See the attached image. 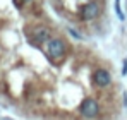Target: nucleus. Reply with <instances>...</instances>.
<instances>
[{
    "label": "nucleus",
    "mask_w": 127,
    "mask_h": 120,
    "mask_svg": "<svg viewBox=\"0 0 127 120\" xmlns=\"http://www.w3.org/2000/svg\"><path fill=\"white\" fill-rule=\"evenodd\" d=\"M79 112H81V115H84L86 119H95L100 113V105H98V101L95 98H84V101L79 106Z\"/></svg>",
    "instance_id": "f257e3e1"
},
{
    "label": "nucleus",
    "mask_w": 127,
    "mask_h": 120,
    "mask_svg": "<svg viewBox=\"0 0 127 120\" xmlns=\"http://www.w3.org/2000/svg\"><path fill=\"white\" fill-rule=\"evenodd\" d=\"M48 53L53 60H60L65 55V43L60 38H52L48 41Z\"/></svg>",
    "instance_id": "f03ea898"
},
{
    "label": "nucleus",
    "mask_w": 127,
    "mask_h": 120,
    "mask_svg": "<svg viewBox=\"0 0 127 120\" xmlns=\"http://www.w3.org/2000/svg\"><path fill=\"white\" fill-rule=\"evenodd\" d=\"M100 14V5L96 2H89L81 9V19L84 21H93L95 17H98Z\"/></svg>",
    "instance_id": "7ed1b4c3"
},
{
    "label": "nucleus",
    "mask_w": 127,
    "mask_h": 120,
    "mask_svg": "<svg viewBox=\"0 0 127 120\" xmlns=\"http://www.w3.org/2000/svg\"><path fill=\"white\" fill-rule=\"evenodd\" d=\"M93 79H95V84H96V86L105 88V86H108V84L112 82V76H110V72H108L106 69H98V70L95 72Z\"/></svg>",
    "instance_id": "20e7f679"
},
{
    "label": "nucleus",
    "mask_w": 127,
    "mask_h": 120,
    "mask_svg": "<svg viewBox=\"0 0 127 120\" xmlns=\"http://www.w3.org/2000/svg\"><path fill=\"white\" fill-rule=\"evenodd\" d=\"M33 38L38 41V43H45V41L52 40V33L46 26H36L33 29Z\"/></svg>",
    "instance_id": "39448f33"
},
{
    "label": "nucleus",
    "mask_w": 127,
    "mask_h": 120,
    "mask_svg": "<svg viewBox=\"0 0 127 120\" xmlns=\"http://www.w3.org/2000/svg\"><path fill=\"white\" fill-rule=\"evenodd\" d=\"M122 74H124V76L127 74V60L124 62V67H122Z\"/></svg>",
    "instance_id": "423d86ee"
},
{
    "label": "nucleus",
    "mask_w": 127,
    "mask_h": 120,
    "mask_svg": "<svg viewBox=\"0 0 127 120\" xmlns=\"http://www.w3.org/2000/svg\"><path fill=\"white\" fill-rule=\"evenodd\" d=\"M26 2H31V0H16V3H17V5H21V3H26Z\"/></svg>",
    "instance_id": "0eeeda50"
},
{
    "label": "nucleus",
    "mask_w": 127,
    "mask_h": 120,
    "mask_svg": "<svg viewBox=\"0 0 127 120\" xmlns=\"http://www.w3.org/2000/svg\"><path fill=\"white\" fill-rule=\"evenodd\" d=\"M117 2H119V0H117Z\"/></svg>",
    "instance_id": "6e6552de"
}]
</instances>
